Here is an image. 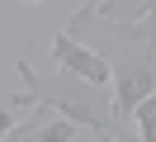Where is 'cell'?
<instances>
[{"label":"cell","mask_w":156,"mask_h":142,"mask_svg":"<svg viewBox=\"0 0 156 142\" xmlns=\"http://www.w3.org/2000/svg\"><path fill=\"white\" fill-rule=\"evenodd\" d=\"M10 128H14V118H10V109H0V142L10 137Z\"/></svg>","instance_id":"obj_6"},{"label":"cell","mask_w":156,"mask_h":142,"mask_svg":"<svg viewBox=\"0 0 156 142\" xmlns=\"http://www.w3.org/2000/svg\"><path fill=\"white\" fill-rule=\"evenodd\" d=\"M147 95H156L151 43H118V57H114V123L133 118V109Z\"/></svg>","instance_id":"obj_2"},{"label":"cell","mask_w":156,"mask_h":142,"mask_svg":"<svg viewBox=\"0 0 156 142\" xmlns=\"http://www.w3.org/2000/svg\"><path fill=\"white\" fill-rule=\"evenodd\" d=\"M80 133H85V128L71 123L66 114L52 118V109L38 104V118H33V123H14V128H10V142H76Z\"/></svg>","instance_id":"obj_4"},{"label":"cell","mask_w":156,"mask_h":142,"mask_svg":"<svg viewBox=\"0 0 156 142\" xmlns=\"http://www.w3.org/2000/svg\"><path fill=\"white\" fill-rule=\"evenodd\" d=\"M14 71H19L24 90L14 95L10 104H43V109L52 114H66L71 123H80V128H90L95 137H118V123H114V95H109V85H95L85 81V76H71L57 66V76H38L29 62H14Z\"/></svg>","instance_id":"obj_1"},{"label":"cell","mask_w":156,"mask_h":142,"mask_svg":"<svg viewBox=\"0 0 156 142\" xmlns=\"http://www.w3.org/2000/svg\"><path fill=\"white\" fill-rule=\"evenodd\" d=\"M52 62H57L62 71H71V76H85V81H95V85H109V81H114V66H109L99 52L80 47L76 38H71V28H62V33L52 38Z\"/></svg>","instance_id":"obj_3"},{"label":"cell","mask_w":156,"mask_h":142,"mask_svg":"<svg viewBox=\"0 0 156 142\" xmlns=\"http://www.w3.org/2000/svg\"><path fill=\"white\" fill-rule=\"evenodd\" d=\"M19 5H43V0H19Z\"/></svg>","instance_id":"obj_7"},{"label":"cell","mask_w":156,"mask_h":142,"mask_svg":"<svg viewBox=\"0 0 156 142\" xmlns=\"http://www.w3.org/2000/svg\"><path fill=\"white\" fill-rule=\"evenodd\" d=\"M133 118H137V137L156 142V95H147V100L137 104V109H133Z\"/></svg>","instance_id":"obj_5"}]
</instances>
